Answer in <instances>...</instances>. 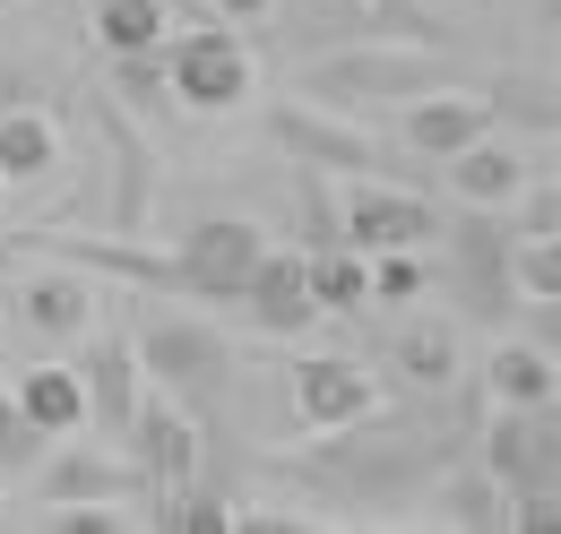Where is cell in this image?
Listing matches in <instances>:
<instances>
[{
  "label": "cell",
  "mask_w": 561,
  "mask_h": 534,
  "mask_svg": "<svg viewBox=\"0 0 561 534\" xmlns=\"http://www.w3.org/2000/svg\"><path fill=\"white\" fill-rule=\"evenodd\" d=\"M363 276H371V311H407L423 302V251H363Z\"/></svg>",
  "instance_id": "22"
},
{
  "label": "cell",
  "mask_w": 561,
  "mask_h": 534,
  "mask_svg": "<svg viewBox=\"0 0 561 534\" xmlns=\"http://www.w3.org/2000/svg\"><path fill=\"white\" fill-rule=\"evenodd\" d=\"M432 233H440L432 199L389 190V182H371V173L346 190V216H337V242H354V251H423Z\"/></svg>",
  "instance_id": "6"
},
{
  "label": "cell",
  "mask_w": 561,
  "mask_h": 534,
  "mask_svg": "<svg viewBox=\"0 0 561 534\" xmlns=\"http://www.w3.org/2000/svg\"><path fill=\"white\" fill-rule=\"evenodd\" d=\"M78 500H139V483L122 457H95V449H70V457H53L44 466V509H78Z\"/></svg>",
  "instance_id": "17"
},
{
  "label": "cell",
  "mask_w": 561,
  "mask_h": 534,
  "mask_svg": "<svg viewBox=\"0 0 561 534\" xmlns=\"http://www.w3.org/2000/svg\"><path fill=\"white\" fill-rule=\"evenodd\" d=\"M302 276H311V302H320V320H329V311H337V320H363V311H371V276H363V251H354V242L302 251Z\"/></svg>",
  "instance_id": "19"
},
{
  "label": "cell",
  "mask_w": 561,
  "mask_h": 534,
  "mask_svg": "<svg viewBox=\"0 0 561 534\" xmlns=\"http://www.w3.org/2000/svg\"><path fill=\"white\" fill-rule=\"evenodd\" d=\"M268 130H277V147L302 164V173H380L389 155H380V138L346 130V121H320L311 104H277L268 113Z\"/></svg>",
  "instance_id": "8"
},
{
  "label": "cell",
  "mask_w": 561,
  "mask_h": 534,
  "mask_svg": "<svg viewBox=\"0 0 561 534\" xmlns=\"http://www.w3.org/2000/svg\"><path fill=\"white\" fill-rule=\"evenodd\" d=\"M87 35L113 53V61H147V53H164V0H95V18H87Z\"/></svg>",
  "instance_id": "18"
},
{
  "label": "cell",
  "mask_w": 561,
  "mask_h": 534,
  "mask_svg": "<svg viewBox=\"0 0 561 534\" xmlns=\"http://www.w3.org/2000/svg\"><path fill=\"white\" fill-rule=\"evenodd\" d=\"M527 155L510 147V138H467L458 155H449V190H458V207H476V216H492V207H518L527 199Z\"/></svg>",
  "instance_id": "14"
},
{
  "label": "cell",
  "mask_w": 561,
  "mask_h": 534,
  "mask_svg": "<svg viewBox=\"0 0 561 534\" xmlns=\"http://www.w3.org/2000/svg\"><path fill=\"white\" fill-rule=\"evenodd\" d=\"M484 440H492L484 474L501 483V491H561V483H553V466H561V440L545 431V414H527V405H501Z\"/></svg>",
  "instance_id": "12"
},
{
  "label": "cell",
  "mask_w": 561,
  "mask_h": 534,
  "mask_svg": "<svg viewBox=\"0 0 561 534\" xmlns=\"http://www.w3.org/2000/svg\"><path fill=\"white\" fill-rule=\"evenodd\" d=\"M440 518H449V526H501V518H510V491H501L492 474H476V483L458 474V483L440 491Z\"/></svg>",
  "instance_id": "23"
},
{
  "label": "cell",
  "mask_w": 561,
  "mask_h": 534,
  "mask_svg": "<svg viewBox=\"0 0 561 534\" xmlns=\"http://www.w3.org/2000/svg\"><path fill=\"white\" fill-rule=\"evenodd\" d=\"M527 336H536L545 353H561V293H545V302H527Z\"/></svg>",
  "instance_id": "27"
},
{
  "label": "cell",
  "mask_w": 561,
  "mask_h": 534,
  "mask_svg": "<svg viewBox=\"0 0 561 534\" xmlns=\"http://www.w3.org/2000/svg\"><path fill=\"white\" fill-rule=\"evenodd\" d=\"M9 397H18V414H26L44 440H78V431H87L78 362H35V371H18V380H9Z\"/></svg>",
  "instance_id": "15"
},
{
  "label": "cell",
  "mask_w": 561,
  "mask_h": 534,
  "mask_svg": "<svg viewBox=\"0 0 561 534\" xmlns=\"http://www.w3.org/2000/svg\"><path fill=\"white\" fill-rule=\"evenodd\" d=\"M484 388H492V405H527V414H545L553 405V353L536 345V336H501L492 345V362H484Z\"/></svg>",
  "instance_id": "16"
},
{
  "label": "cell",
  "mask_w": 561,
  "mask_h": 534,
  "mask_svg": "<svg viewBox=\"0 0 561 534\" xmlns=\"http://www.w3.org/2000/svg\"><path fill=\"white\" fill-rule=\"evenodd\" d=\"M216 9H225V18H242V26H251V18H268V9H277V0H216Z\"/></svg>",
  "instance_id": "28"
},
{
  "label": "cell",
  "mask_w": 561,
  "mask_h": 534,
  "mask_svg": "<svg viewBox=\"0 0 561 534\" xmlns=\"http://www.w3.org/2000/svg\"><path fill=\"white\" fill-rule=\"evenodd\" d=\"M510 276H518V293H527V302L561 293V233H527V242L510 251Z\"/></svg>",
  "instance_id": "24"
},
{
  "label": "cell",
  "mask_w": 561,
  "mask_h": 534,
  "mask_svg": "<svg viewBox=\"0 0 561 534\" xmlns=\"http://www.w3.org/2000/svg\"><path fill=\"white\" fill-rule=\"evenodd\" d=\"M432 86H458V69L440 53H337V61H311V95H329V104H415Z\"/></svg>",
  "instance_id": "3"
},
{
  "label": "cell",
  "mask_w": 561,
  "mask_h": 534,
  "mask_svg": "<svg viewBox=\"0 0 561 534\" xmlns=\"http://www.w3.org/2000/svg\"><path fill=\"white\" fill-rule=\"evenodd\" d=\"M164 44H173V53H164L173 104H191V113H233V104L251 95V53H242V35L191 26V35H164Z\"/></svg>",
  "instance_id": "4"
},
{
  "label": "cell",
  "mask_w": 561,
  "mask_h": 534,
  "mask_svg": "<svg viewBox=\"0 0 561 534\" xmlns=\"http://www.w3.org/2000/svg\"><path fill=\"white\" fill-rule=\"evenodd\" d=\"M44 449H53V440H44V431L18 414V397H0V474H9V466H35Z\"/></svg>",
  "instance_id": "25"
},
{
  "label": "cell",
  "mask_w": 561,
  "mask_h": 534,
  "mask_svg": "<svg viewBox=\"0 0 561 534\" xmlns=\"http://www.w3.org/2000/svg\"><path fill=\"white\" fill-rule=\"evenodd\" d=\"M87 353H78V388H87V431H104V440H122L130 431V414L147 397V371H139V345L113 328H87L78 336Z\"/></svg>",
  "instance_id": "5"
},
{
  "label": "cell",
  "mask_w": 561,
  "mask_h": 534,
  "mask_svg": "<svg viewBox=\"0 0 561 534\" xmlns=\"http://www.w3.org/2000/svg\"><path fill=\"white\" fill-rule=\"evenodd\" d=\"M0 9H26V0H0Z\"/></svg>",
  "instance_id": "30"
},
{
  "label": "cell",
  "mask_w": 561,
  "mask_h": 534,
  "mask_svg": "<svg viewBox=\"0 0 561 534\" xmlns=\"http://www.w3.org/2000/svg\"><path fill=\"white\" fill-rule=\"evenodd\" d=\"M294 414H302V431H354L380 414V380L346 353H311V362H294Z\"/></svg>",
  "instance_id": "7"
},
{
  "label": "cell",
  "mask_w": 561,
  "mask_h": 534,
  "mask_svg": "<svg viewBox=\"0 0 561 534\" xmlns=\"http://www.w3.org/2000/svg\"><path fill=\"white\" fill-rule=\"evenodd\" d=\"M553 207H561V164H553Z\"/></svg>",
  "instance_id": "29"
},
{
  "label": "cell",
  "mask_w": 561,
  "mask_h": 534,
  "mask_svg": "<svg viewBox=\"0 0 561 534\" xmlns=\"http://www.w3.org/2000/svg\"><path fill=\"white\" fill-rule=\"evenodd\" d=\"M553 483H561V466H553Z\"/></svg>",
  "instance_id": "32"
},
{
  "label": "cell",
  "mask_w": 561,
  "mask_h": 534,
  "mask_svg": "<svg viewBox=\"0 0 561 534\" xmlns=\"http://www.w3.org/2000/svg\"><path fill=\"white\" fill-rule=\"evenodd\" d=\"M492 130V104L458 78V86H432V95H415V104H398V138L415 147L423 164H449L467 138Z\"/></svg>",
  "instance_id": "9"
},
{
  "label": "cell",
  "mask_w": 561,
  "mask_h": 534,
  "mask_svg": "<svg viewBox=\"0 0 561 534\" xmlns=\"http://www.w3.org/2000/svg\"><path fill=\"white\" fill-rule=\"evenodd\" d=\"M139 371L164 397H216L233 380V345L208 320H182V311H156L139 328Z\"/></svg>",
  "instance_id": "2"
},
{
  "label": "cell",
  "mask_w": 561,
  "mask_h": 534,
  "mask_svg": "<svg viewBox=\"0 0 561 534\" xmlns=\"http://www.w3.org/2000/svg\"><path fill=\"white\" fill-rule=\"evenodd\" d=\"M242 311H251V328H260V336H311L320 302H311L302 251L268 242V251H260V267H251V285H242Z\"/></svg>",
  "instance_id": "11"
},
{
  "label": "cell",
  "mask_w": 561,
  "mask_h": 534,
  "mask_svg": "<svg viewBox=\"0 0 561 534\" xmlns=\"http://www.w3.org/2000/svg\"><path fill=\"white\" fill-rule=\"evenodd\" d=\"M398 371L423 380V388L458 380V336H449V320H415V328H398Z\"/></svg>",
  "instance_id": "21"
},
{
  "label": "cell",
  "mask_w": 561,
  "mask_h": 534,
  "mask_svg": "<svg viewBox=\"0 0 561 534\" xmlns=\"http://www.w3.org/2000/svg\"><path fill=\"white\" fill-rule=\"evenodd\" d=\"M0 95H9V86H0Z\"/></svg>",
  "instance_id": "33"
},
{
  "label": "cell",
  "mask_w": 561,
  "mask_h": 534,
  "mask_svg": "<svg viewBox=\"0 0 561 534\" xmlns=\"http://www.w3.org/2000/svg\"><path fill=\"white\" fill-rule=\"evenodd\" d=\"M268 251V233L251 224V216H199L182 242H173V285L182 293H199V302H242V285H251V267Z\"/></svg>",
  "instance_id": "1"
},
{
  "label": "cell",
  "mask_w": 561,
  "mask_h": 534,
  "mask_svg": "<svg viewBox=\"0 0 561 534\" xmlns=\"http://www.w3.org/2000/svg\"><path fill=\"white\" fill-rule=\"evenodd\" d=\"M53 164H61V130L35 104H9L0 113V182H44Z\"/></svg>",
  "instance_id": "20"
},
{
  "label": "cell",
  "mask_w": 561,
  "mask_h": 534,
  "mask_svg": "<svg viewBox=\"0 0 561 534\" xmlns=\"http://www.w3.org/2000/svg\"><path fill=\"white\" fill-rule=\"evenodd\" d=\"M122 449L147 466L156 500H164V491H182V483H191V466H199V431H191V414H182L173 397H139L130 431H122Z\"/></svg>",
  "instance_id": "13"
},
{
  "label": "cell",
  "mask_w": 561,
  "mask_h": 534,
  "mask_svg": "<svg viewBox=\"0 0 561 534\" xmlns=\"http://www.w3.org/2000/svg\"><path fill=\"white\" fill-rule=\"evenodd\" d=\"M18 328L35 336L44 353L78 345V336L95 328V285H87L78 267H35V276L18 285Z\"/></svg>",
  "instance_id": "10"
},
{
  "label": "cell",
  "mask_w": 561,
  "mask_h": 534,
  "mask_svg": "<svg viewBox=\"0 0 561 534\" xmlns=\"http://www.w3.org/2000/svg\"><path fill=\"white\" fill-rule=\"evenodd\" d=\"M0 199H9V182H0Z\"/></svg>",
  "instance_id": "31"
},
{
  "label": "cell",
  "mask_w": 561,
  "mask_h": 534,
  "mask_svg": "<svg viewBox=\"0 0 561 534\" xmlns=\"http://www.w3.org/2000/svg\"><path fill=\"white\" fill-rule=\"evenodd\" d=\"M44 518H53L61 534H122V526H139L122 500H78V509H44Z\"/></svg>",
  "instance_id": "26"
}]
</instances>
